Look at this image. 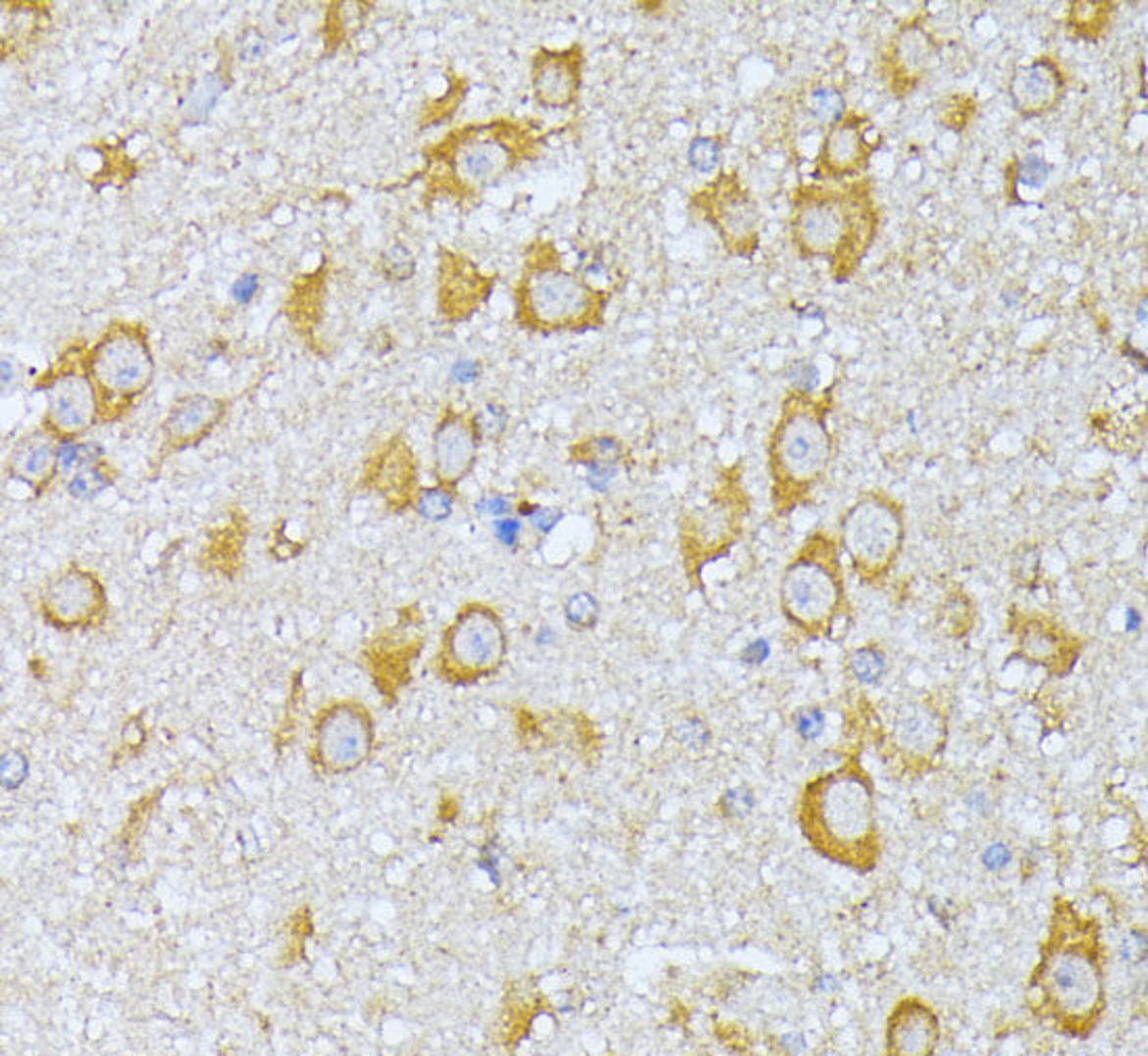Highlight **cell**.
<instances>
[{
	"label": "cell",
	"mask_w": 1148,
	"mask_h": 1056,
	"mask_svg": "<svg viewBox=\"0 0 1148 1056\" xmlns=\"http://www.w3.org/2000/svg\"><path fill=\"white\" fill-rule=\"evenodd\" d=\"M1061 74L1051 61H1038L1017 72L1011 81L1013 105L1025 115L1042 113L1051 107L1061 92Z\"/></svg>",
	"instance_id": "20"
},
{
	"label": "cell",
	"mask_w": 1148,
	"mask_h": 1056,
	"mask_svg": "<svg viewBox=\"0 0 1148 1056\" xmlns=\"http://www.w3.org/2000/svg\"><path fill=\"white\" fill-rule=\"evenodd\" d=\"M474 422H477L481 439L496 441L505 431L507 414H505V409L501 405H497V403H487L481 411H477V414H474Z\"/></svg>",
	"instance_id": "30"
},
{
	"label": "cell",
	"mask_w": 1148,
	"mask_h": 1056,
	"mask_svg": "<svg viewBox=\"0 0 1148 1056\" xmlns=\"http://www.w3.org/2000/svg\"><path fill=\"white\" fill-rule=\"evenodd\" d=\"M505 656L507 633L499 612L489 604L470 602L457 609L443 633L435 672L451 685H472L494 676Z\"/></svg>",
	"instance_id": "4"
},
{
	"label": "cell",
	"mask_w": 1148,
	"mask_h": 1056,
	"mask_svg": "<svg viewBox=\"0 0 1148 1056\" xmlns=\"http://www.w3.org/2000/svg\"><path fill=\"white\" fill-rule=\"evenodd\" d=\"M533 94L544 109H566L581 90L583 53L574 44L564 51L541 48L533 57Z\"/></svg>",
	"instance_id": "13"
},
{
	"label": "cell",
	"mask_w": 1148,
	"mask_h": 1056,
	"mask_svg": "<svg viewBox=\"0 0 1148 1056\" xmlns=\"http://www.w3.org/2000/svg\"><path fill=\"white\" fill-rule=\"evenodd\" d=\"M374 718L357 700L326 704L314 720L309 761L322 774H344L362 766L374 750Z\"/></svg>",
	"instance_id": "7"
},
{
	"label": "cell",
	"mask_w": 1148,
	"mask_h": 1056,
	"mask_svg": "<svg viewBox=\"0 0 1148 1056\" xmlns=\"http://www.w3.org/2000/svg\"><path fill=\"white\" fill-rule=\"evenodd\" d=\"M768 656H770V648H768V641H764V639L752 641L750 646L742 652V660L746 664H762Z\"/></svg>",
	"instance_id": "41"
},
{
	"label": "cell",
	"mask_w": 1148,
	"mask_h": 1056,
	"mask_svg": "<svg viewBox=\"0 0 1148 1056\" xmlns=\"http://www.w3.org/2000/svg\"><path fill=\"white\" fill-rule=\"evenodd\" d=\"M966 806L979 815H990L992 804H990V798L986 794H981V791H973L971 796H966Z\"/></svg>",
	"instance_id": "43"
},
{
	"label": "cell",
	"mask_w": 1148,
	"mask_h": 1056,
	"mask_svg": "<svg viewBox=\"0 0 1148 1056\" xmlns=\"http://www.w3.org/2000/svg\"><path fill=\"white\" fill-rule=\"evenodd\" d=\"M754 808V796L746 787L729 789L723 796V811L727 817H746Z\"/></svg>",
	"instance_id": "34"
},
{
	"label": "cell",
	"mask_w": 1148,
	"mask_h": 1056,
	"mask_svg": "<svg viewBox=\"0 0 1148 1056\" xmlns=\"http://www.w3.org/2000/svg\"><path fill=\"white\" fill-rule=\"evenodd\" d=\"M1048 174H1051V168H1048V163L1042 157L1025 155L1019 163H1017V183L1025 188H1033V190L1042 188L1046 185Z\"/></svg>",
	"instance_id": "29"
},
{
	"label": "cell",
	"mask_w": 1148,
	"mask_h": 1056,
	"mask_svg": "<svg viewBox=\"0 0 1148 1056\" xmlns=\"http://www.w3.org/2000/svg\"><path fill=\"white\" fill-rule=\"evenodd\" d=\"M524 516V514H522ZM527 518L531 520V524L537 528V531H544L549 533L551 528L560 522L562 514L560 509H551V507H541V505H531V511H527Z\"/></svg>",
	"instance_id": "37"
},
{
	"label": "cell",
	"mask_w": 1148,
	"mask_h": 1056,
	"mask_svg": "<svg viewBox=\"0 0 1148 1056\" xmlns=\"http://www.w3.org/2000/svg\"><path fill=\"white\" fill-rule=\"evenodd\" d=\"M364 483L392 511L412 507L420 489L416 485V461L407 445L399 441L387 443V448L370 461Z\"/></svg>",
	"instance_id": "14"
},
{
	"label": "cell",
	"mask_w": 1148,
	"mask_h": 1056,
	"mask_svg": "<svg viewBox=\"0 0 1148 1056\" xmlns=\"http://www.w3.org/2000/svg\"><path fill=\"white\" fill-rule=\"evenodd\" d=\"M494 533L499 539L501 546L516 548L520 543V537H522V522L518 518H514L512 514L497 518L494 522Z\"/></svg>",
	"instance_id": "36"
},
{
	"label": "cell",
	"mask_w": 1148,
	"mask_h": 1056,
	"mask_svg": "<svg viewBox=\"0 0 1148 1056\" xmlns=\"http://www.w3.org/2000/svg\"><path fill=\"white\" fill-rule=\"evenodd\" d=\"M42 618L57 631L98 629L107 618V589L96 572L70 564L55 572L40 589Z\"/></svg>",
	"instance_id": "8"
},
{
	"label": "cell",
	"mask_w": 1148,
	"mask_h": 1056,
	"mask_svg": "<svg viewBox=\"0 0 1148 1056\" xmlns=\"http://www.w3.org/2000/svg\"><path fill=\"white\" fill-rule=\"evenodd\" d=\"M44 428L59 441H74L101 418L98 395L86 368V357L65 361L48 378Z\"/></svg>",
	"instance_id": "9"
},
{
	"label": "cell",
	"mask_w": 1148,
	"mask_h": 1056,
	"mask_svg": "<svg viewBox=\"0 0 1148 1056\" xmlns=\"http://www.w3.org/2000/svg\"><path fill=\"white\" fill-rule=\"evenodd\" d=\"M111 476L105 464H94L74 474L68 483V493L76 500L81 498H96L98 493L111 485Z\"/></svg>",
	"instance_id": "25"
},
{
	"label": "cell",
	"mask_w": 1148,
	"mask_h": 1056,
	"mask_svg": "<svg viewBox=\"0 0 1148 1056\" xmlns=\"http://www.w3.org/2000/svg\"><path fill=\"white\" fill-rule=\"evenodd\" d=\"M451 376H453V381H457V383H472V381H477L479 364H474V361H468V359L457 361V364L453 366V374Z\"/></svg>",
	"instance_id": "42"
},
{
	"label": "cell",
	"mask_w": 1148,
	"mask_h": 1056,
	"mask_svg": "<svg viewBox=\"0 0 1148 1056\" xmlns=\"http://www.w3.org/2000/svg\"><path fill=\"white\" fill-rule=\"evenodd\" d=\"M514 299L520 328L549 335L600 328L610 292L541 255L524 263Z\"/></svg>",
	"instance_id": "3"
},
{
	"label": "cell",
	"mask_w": 1148,
	"mask_h": 1056,
	"mask_svg": "<svg viewBox=\"0 0 1148 1056\" xmlns=\"http://www.w3.org/2000/svg\"><path fill=\"white\" fill-rule=\"evenodd\" d=\"M720 159V146L712 138H696L689 146V165L700 174H712Z\"/></svg>",
	"instance_id": "28"
},
{
	"label": "cell",
	"mask_w": 1148,
	"mask_h": 1056,
	"mask_svg": "<svg viewBox=\"0 0 1148 1056\" xmlns=\"http://www.w3.org/2000/svg\"><path fill=\"white\" fill-rule=\"evenodd\" d=\"M938 1042V1017L916 1000H905L896 1006L888 1026L890 1052L902 1056L931 1054Z\"/></svg>",
	"instance_id": "18"
},
{
	"label": "cell",
	"mask_w": 1148,
	"mask_h": 1056,
	"mask_svg": "<svg viewBox=\"0 0 1148 1056\" xmlns=\"http://www.w3.org/2000/svg\"><path fill=\"white\" fill-rule=\"evenodd\" d=\"M838 602V583L816 559L798 557L781 581V604L787 618L802 626L823 622Z\"/></svg>",
	"instance_id": "11"
},
{
	"label": "cell",
	"mask_w": 1148,
	"mask_h": 1056,
	"mask_svg": "<svg viewBox=\"0 0 1148 1056\" xmlns=\"http://www.w3.org/2000/svg\"><path fill=\"white\" fill-rule=\"evenodd\" d=\"M790 383L798 391H812L818 385V368L812 361H796L790 368Z\"/></svg>",
	"instance_id": "35"
},
{
	"label": "cell",
	"mask_w": 1148,
	"mask_h": 1056,
	"mask_svg": "<svg viewBox=\"0 0 1148 1056\" xmlns=\"http://www.w3.org/2000/svg\"><path fill=\"white\" fill-rule=\"evenodd\" d=\"M572 459L589 470V485L605 489L625 459V445L614 437H592L574 445Z\"/></svg>",
	"instance_id": "21"
},
{
	"label": "cell",
	"mask_w": 1148,
	"mask_h": 1056,
	"mask_svg": "<svg viewBox=\"0 0 1148 1056\" xmlns=\"http://www.w3.org/2000/svg\"><path fill=\"white\" fill-rule=\"evenodd\" d=\"M829 457V435L812 411L794 407L783 416L773 439V472L783 483H807Z\"/></svg>",
	"instance_id": "10"
},
{
	"label": "cell",
	"mask_w": 1148,
	"mask_h": 1056,
	"mask_svg": "<svg viewBox=\"0 0 1148 1056\" xmlns=\"http://www.w3.org/2000/svg\"><path fill=\"white\" fill-rule=\"evenodd\" d=\"M261 53H264V40L257 38L255 42H244L242 44V51L240 57L247 59V61H255Z\"/></svg>",
	"instance_id": "44"
},
{
	"label": "cell",
	"mask_w": 1148,
	"mask_h": 1056,
	"mask_svg": "<svg viewBox=\"0 0 1148 1056\" xmlns=\"http://www.w3.org/2000/svg\"><path fill=\"white\" fill-rule=\"evenodd\" d=\"M802 829L823 856L866 871L877 861L873 791L861 774L835 772L810 783L802 798Z\"/></svg>",
	"instance_id": "1"
},
{
	"label": "cell",
	"mask_w": 1148,
	"mask_h": 1056,
	"mask_svg": "<svg viewBox=\"0 0 1148 1056\" xmlns=\"http://www.w3.org/2000/svg\"><path fill=\"white\" fill-rule=\"evenodd\" d=\"M527 126L494 122L459 132L447 151V163L459 186L483 190L510 174L535 146Z\"/></svg>",
	"instance_id": "6"
},
{
	"label": "cell",
	"mask_w": 1148,
	"mask_h": 1056,
	"mask_svg": "<svg viewBox=\"0 0 1148 1056\" xmlns=\"http://www.w3.org/2000/svg\"><path fill=\"white\" fill-rule=\"evenodd\" d=\"M257 289H259V276L257 274H244L236 280L235 287H233V299L236 303H249L255 296Z\"/></svg>",
	"instance_id": "40"
},
{
	"label": "cell",
	"mask_w": 1148,
	"mask_h": 1056,
	"mask_svg": "<svg viewBox=\"0 0 1148 1056\" xmlns=\"http://www.w3.org/2000/svg\"><path fill=\"white\" fill-rule=\"evenodd\" d=\"M226 414V401L209 395L178 399L163 420V439L170 449H186L203 441Z\"/></svg>",
	"instance_id": "17"
},
{
	"label": "cell",
	"mask_w": 1148,
	"mask_h": 1056,
	"mask_svg": "<svg viewBox=\"0 0 1148 1056\" xmlns=\"http://www.w3.org/2000/svg\"><path fill=\"white\" fill-rule=\"evenodd\" d=\"M846 228V211L838 199H809L800 205L792 222L794 238L809 255H827L838 249Z\"/></svg>",
	"instance_id": "16"
},
{
	"label": "cell",
	"mask_w": 1148,
	"mask_h": 1056,
	"mask_svg": "<svg viewBox=\"0 0 1148 1056\" xmlns=\"http://www.w3.org/2000/svg\"><path fill=\"white\" fill-rule=\"evenodd\" d=\"M825 729V714L818 708H807L796 714V731L804 739H816Z\"/></svg>",
	"instance_id": "33"
},
{
	"label": "cell",
	"mask_w": 1148,
	"mask_h": 1056,
	"mask_svg": "<svg viewBox=\"0 0 1148 1056\" xmlns=\"http://www.w3.org/2000/svg\"><path fill=\"white\" fill-rule=\"evenodd\" d=\"M862 136L861 130L855 124H840L835 126L825 142V159L831 168L850 170L857 165L862 155Z\"/></svg>",
	"instance_id": "22"
},
{
	"label": "cell",
	"mask_w": 1148,
	"mask_h": 1056,
	"mask_svg": "<svg viewBox=\"0 0 1148 1056\" xmlns=\"http://www.w3.org/2000/svg\"><path fill=\"white\" fill-rule=\"evenodd\" d=\"M481 433L474 414L447 409L433 435V472L437 485L455 489L477 466Z\"/></svg>",
	"instance_id": "12"
},
{
	"label": "cell",
	"mask_w": 1148,
	"mask_h": 1056,
	"mask_svg": "<svg viewBox=\"0 0 1148 1056\" xmlns=\"http://www.w3.org/2000/svg\"><path fill=\"white\" fill-rule=\"evenodd\" d=\"M479 509H481V514H489V516H494L496 520L503 518V516H510L514 511L512 502L505 500L503 495H499V493L485 495L479 503Z\"/></svg>",
	"instance_id": "38"
},
{
	"label": "cell",
	"mask_w": 1148,
	"mask_h": 1056,
	"mask_svg": "<svg viewBox=\"0 0 1148 1056\" xmlns=\"http://www.w3.org/2000/svg\"><path fill=\"white\" fill-rule=\"evenodd\" d=\"M723 186L714 196L708 218L729 246H737V251L744 253V246L757 237L758 209L735 183H723Z\"/></svg>",
	"instance_id": "19"
},
{
	"label": "cell",
	"mask_w": 1148,
	"mask_h": 1056,
	"mask_svg": "<svg viewBox=\"0 0 1148 1056\" xmlns=\"http://www.w3.org/2000/svg\"><path fill=\"white\" fill-rule=\"evenodd\" d=\"M57 437L46 428H36L22 437L7 457V474L34 491L36 498L53 485L59 472V445Z\"/></svg>",
	"instance_id": "15"
},
{
	"label": "cell",
	"mask_w": 1148,
	"mask_h": 1056,
	"mask_svg": "<svg viewBox=\"0 0 1148 1056\" xmlns=\"http://www.w3.org/2000/svg\"><path fill=\"white\" fill-rule=\"evenodd\" d=\"M981 863L990 871H1003L1011 863V850L1007 844H992L981 854Z\"/></svg>",
	"instance_id": "39"
},
{
	"label": "cell",
	"mask_w": 1148,
	"mask_h": 1056,
	"mask_svg": "<svg viewBox=\"0 0 1148 1056\" xmlns=\"http://www.w3.org/2000/svg\"><path fill=\"white\" fill-rule=\"evenodd\" d=\"M850 670L861 683H877L885 672V658L875 648H862L852 654Z\"/></svg>",
	"instance_id": "27"
},
{
	"label": "cell",
	"mask_w": 1148,
	"mask_h": 1056,
	"mask_svg": "<svg viewBox=\"0 0 1148 1056\" xmlns=\"http://www.w3.org/2000/svg\"><path fill=\"white\" fill-rule=\"evenodd\" d=\"M1142 624V616L1136 612L1134 607L1127 609L1125 612V629L1127 631H1138V626Z\"/></svg>",
	"instance_id": "45"
},
{
	"label": "cell",
	"mask_w": 1148,
	"mask_h": 1056,
	"mask_svg": "<svg viewBox=\"0 0 1148 1056\" xmlns=\"http://www.w3.org/2000/svg\"><path fill=\"white\" fill-rule=\"evenodd\" d=\"M383 266H385V272L395 280H409L416 270L412 253H409L401 244L391 246V249L383 257Z\"/></svg>",
	"instance_id": "31"
},
{
	"label": "cell",
	"mask_w": 1148,
	"mask_h": 1056,
	"mask_svg": "<svg viewBox=\"0 0 1148 1056\" xmlns=\"http://www.w3.org/2000/svg\"><path fill=\"white\" fill-rule=\"evenodd\" d=\"M455 489L449 487H443V485H435V487H424L416 493V500L412 503V509L416 514L424 520L429 522H443L447 520L453 514V505H455Z\"/></svg>",
	"instance_id": "23"
},
{
	"label": "cell",
	"mask_w": 1148,
	"mask_h": 1056,
	"mask_svg": "<svg viewBox=\"0 0 1148 1056\" xmlns=\"http://www.w3.org/2000/svg\"><path fill=\"white\" fill-rule=\"evenodd\" d=\"M101 420H113L149 389L155 361L142 326L113 324L86 353Z\"/></svg>",
	"instance_id": "5"
},
{
	"label": "cell",
	"mask_w": 1148,
	"mask_h": 1056,
	"mask_svg": "<svg viewBox=\"0 0 1148 1056\" xmlns=\"http://www.w3.org/2000/svg\"><path fill=\"white\" fill-rule=\"evenodd\" d=\"M809 109L818 122L835 124L844 115V96L833 88H818L809 94Z\"/></svg>",
	"instance_id": "26"
},
{
	"label": "cell",
	"mask_w": 1148,
	"mask_h": 1056,
	"mask_svg": "<svg viewBox=\"0 0 1148 1056\" xmlns=\"http://www.w3.org/2000/svg\"><path fill=\"white\" fill-rule=\"evenodd\" d=\"M818 983H821V987H823V989L835 987V979H833V977H829V976H827V977H821V979H818Z\"/></svg>",
	"instance_id": "46"
},
{
	"label": "cell",
	"mask_w": 1148,
	"mask_h": 1056,
	"mask_svg": "<svg viewBox=\"0 0 1148 1056\" xmlns=\"http://www.w3.org/2000/svg\"><path fill=\"white\" fill-rule=\"evenodd\" d=\"M900 731L905 733L907 744H914V746H929L933 737H936V727H933L927 716L909 718L905 724H902Z\"/></svg>",
	"instance_id": "32"
},
{
	"label": "cell",
	"mask_w": 1148,
	"mask_h": 1056,
	"mask_svg": "<svg viewBox=\"0 0 1148 1056\" xmlns=\"http://www.w3.org/2000/svg\"><path fill=\"white\" fill-rule=\"evenodd\" d=\"M564 618L574 631H592L600 618V604L594 598V593H572L564 606Z\"/></svg>",
	"instance_id": "24"
},
{
	"label": "cell",
	"mask_w": 1148,
	"mask_h": 1056,
	"mask_svg": "<svg viewBox=\"0 0 1148 1056\" xmlns=\"http://www.w3.org/2000/svg\"><path fill=\"white\" fill-rule=\"evenodd\" d=\"M1096 948L1092 925H1081L1073 915L1061 917V929L1044 946L1033 976L1031 987L1038 989L1040 1009L1073 1035L1088 1031L1101 1015L1103 976Z\"/></svg>",
	"instance_id": "2"
}]
</instances>
